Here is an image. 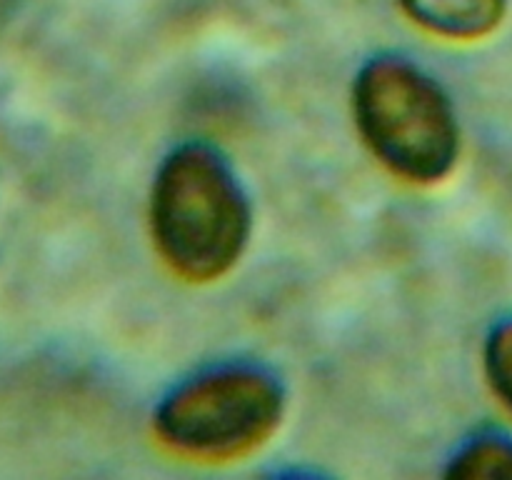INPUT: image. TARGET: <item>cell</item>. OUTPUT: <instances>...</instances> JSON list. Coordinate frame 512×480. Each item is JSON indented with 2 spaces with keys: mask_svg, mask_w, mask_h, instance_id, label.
<instances>
[{
  "mask_svg": "<svg viewBox=\"0 0 512 480\" xmlns=\"http://www.w3.org/2000/svg\"><path fill=\"white\" fill-rule=\"evenodd\" d=\"M150 220L165 263L195 283L228 273L250 233V208L238 180L205 145H185L165 160Z\"/></svg>",
  "mask_w": 512,
  "mask_h": 480,
  "instance_id": "cell-1",
  "label": "cell"
},
{
  "mask_svg": "<svg viewBox=\"0 0 512 480\" xmlns=\"http://www.w3.org/2000/svg\"><path fill=\"white\" fill-rule=\"evenodd\" d=\"M358 128L380 163L415 183H435L458 160L453 105L433 78L400 58H378L355 80Z\"/></svg>",
  "mask_w": 512,
  "mask_h": 480,
  "instance_id": "cell-2",
  "label": "cell"
},
{
  "mask_svg": "<svg viewBox=\"0 0 512 480\" xmlns=\"http://www.w3.org/2000/svg\"><path fill=\"white\" fill-rule=\"evenodd\" d=\"M280 415L283 390L273 375L248 365H230L173 390L158 408L155 428L178 453L225 460L268 440Z\"/></svg>",
  "mask_w": 512,
  "mask_h": 480,
  "instance_id": "cell-3",
  "label": "cell"
},
{
  "mask_svg": "<svg viewBox=\"0 0 512 480\" xmlns=\"http://www.w3.org/2000/svg\"><path fill=\"white\" fill-rule=\"evenodd\" d=\"M410 18L448 38H480L498 28L505 0H400Z\"/></svg>",
  "mask_w": 512,
  "mask_h": 480,
  "instance_id": "cell-4",
  "label": "cell"
},
{
  "mask_svg": "<svg viewBox=\"0 0 512 480\" xmlns=\"http://www.w3.org/2000/svg\"><path fill=\"white\" fill-rule=\"evenodd\" d=\"M448 475L468 480H512V440L498 433L470 440L450 460Z\"/></svg>",
  "mask_w": 512,
  "mask_h": 480,
  "instance_id": "cell-5",
  "label": "cell"
},
{
  "mask_svg": "<svg viewBox=\"0 0 512 480\" xmlns=\"http://www.w3.org/2000/svg\"><path fill=\"white\" fill-rule=\"evenodd\" d=\"M485 368L495 393L512 410V320H505L490 333L485 345Z\"/></svg>",
  "mask_w": 512,
  "mask_h": 480,
  "instance_id": "cell-6",
  "label": "cell"
}]
</instances>
